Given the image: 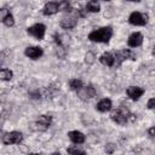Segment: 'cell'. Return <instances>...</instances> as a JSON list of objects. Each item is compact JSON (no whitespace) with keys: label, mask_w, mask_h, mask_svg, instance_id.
Wrapping results in <instances>:
<instances>
[{"label":"cell","mask_w":155,"mask_h":155,"mask_svg":"<svg viewBox=\"0 0 155 155\" xmlns=\"http://www.w3.org/2000/svg\"><path fill=\"white\" fill-rule=\"evenodd\" d=\"M151 53H153V56H155V45H154V47H153V51H151Z\"/></svg>","instance_id":"obj_27"},{"label":"cell","mask_w":155,"mask_h":155,"mask_svg":"<svg viewBox=\"0 0 155 155\" xmlns=\"http://www.w3.org/2000/svg\"><path fill=\"white\" fill-rule=\"evenodd\" d=\"M148 19H149L148 15L147 13H142L139 11L132 12L130 15V17H128V22L132 25H145L148 23Z\"/></svg>","instance_id":"obj_7"},{"label":"cell","mask_w":155,"mask_h":155,"mask_svg":"<svg viewBox=\"0 0 155 155\" xmlns=\"http://www.w3.org/2000/svg\"><path fill=\"white\" fill-rule=\"evenodd\" d=\"M24 54L27 57H29L30 59H38L44 54V51L39 46H28L24 50Z\"/></svg>","instance_id":"obj_9"},{"label":"cell","mask_w":155,"mask_h":155,"mask_svg":"<svg viewBox=\"0 0 155 155\" xmlns=\"http://www.w3.org/2000/svg\"><path fill=\"white\" fill-rule=\"evenodd\" d=\"M99 62L107 67H114L115 65V57L110 52H104L99 57Z\"/></svg>","instance_id":"obj_14"},{"label":"cell","mask_w":155,"mask_h":155,"mask_svg":"<svg viewBox=\"0 0 155 155\" xmlns=\"http://www.w3.org/2000/svg\"><path fill=\"white\" fill-rule=\"evenodd\" d=\"M79 97L82 99V101H86V99H90V98H93L96 96V90L92 85H88L86 87H84L82 90H80L78 92Z\"/></svg>","instance_id":"obj_12"},{"label":"cell","mask_w":155,"mask_h":155,"mask_svg":"<svg viewBox=\"0 0 155 155\" xmlns=\"http://www.w3.org/2000/svg\"><path fill=\"white\" fill-rule=\"evenodd\" d=\"M148 133H149L150 137H155V126L151 127V128H149V130H148Z\"/></svg>","instance_id":"obj_25"},{"label":"cell","mask_w":155,"mask_h":155,"mask_svg":"<svg viewBox=\"0 0 155 155\" xmlns=\"http://www.w3.org/2000/svg\"><path fill=\"white\" fill-rule=\"evenodd\" d=\"M58 11H61L59 8V2H54V1H48L45 4L44 8H42V13L45 16H52L54 13H57Z\"/></svg>","instance_id":"obj_10"},{"label":"cell","mask_w":155,"mask_h":155,"mask_svg":"<svg viewBox=\"0 0 155 155\" xmlns=\"http://www.w3.org/2000/svg\"><path fill=\"white\" fill-rule=\"evenodd\" d=\"M67 151H68L69 155H86V153H85L81 148H79V147H76V145L69 147V148L67 149Z\"/></svg>","instance_id":"obj_20"},{"label":"cell","mask_w":155,"mask_h":155,"mask_svg":"<svg viewBox=\"0 0 155 155\" xmlns=\"http://www.w3.org/2000/svg\"><path fill=\"white\" fill-rule=\"evenodd\" d=\"M94 61H96L94 53H93V52H87L86 56H85V62H86L87 64H92Z\"/></svg>","instance_id":"obj_22"},{"label":"cell","mask_w":155,"mask_h":155,"mask_svg":"<svg viewBox=\"0 0 155 155\" xmlns=\"http://www.w3.org/2000/svg\"><path fill=\"white\" fill-rule=\"evenodd\" d=\"M111 107H113V103H111V101L109 98H103L96 104V109L98 111H101V113H105V111L110 110Z\"/></svg>","instance_id":"obj_15"},{"label":"cell","mask_w":155,"mask_h":155,"mask_svg":"<svg viewBox=\"0 0 155 155\" xmlns=\"http://www.w3.org/2000/svg\"><path fill=\"white\" fill-rule=\"evenodd\" d=\"M68 137L75 144H82L85 142V134L80 131H70L68 133Z\"/></svg>","instance_id":"obj_16"},{"label":"cell","mask_w":155,"mask_h":155,"mask_svg":"<svg viewBox=\"0 0 155 155\" xmlns=\"http://www.w3.org/2000/svg\"><path fill=\"white\" fill-rule=\"evenodd\" d=\"M99 10H101V4L98 2V1H94V0H92V1H88L87 4H86V11L87 12H99Z\"/></svg>","instance_id":"obj_18"},{"label":"cell","mask_w":155,"mask_h":155,"mask_svg":"<svg viewBox=\"0 0 155 155\" xmlns=\"http://www.w3.org/2000/svg\"><path fill=\"white\" fill-rule=\"evenodd\" d=\"M29 155H44V154H35V153H31V154H29Z\"/></svg>","instance_id":"obj_28"},{"label":"cell","mask_w":155,"mask_h":155,"mask_svg":"<svg viewBox=\"0 0 155 155\" xmlns=\"http://www.w3.org/2000/svg\"><path fill=\"white\" fill-rule=\"evenodd\" d=\"M1 21H2V23H4L6 27H13V25H15V18H13V16H12L11 12H8L5 17H2Z\"/></svg>","instance_id":"obj_21"},{"label":"cell","mask_w":155,"mask_h":155,"mask_svg":"<svg viewBox=\"0 0 155 155\" xmlns=\"http://www.w3.org/2000/svg\"><path fill=\"white\" fill-rule=\"evenodd\" d=\"M143 44V35L139 33V31H136V33H132L127 40V45L130 47H138Z\"/></svg>","instance_id":"obj_11"},{"label":"cell","mask_w":155,"mask_h":155,"mask_svg":"<svg viewBox=\"0 0 155 155\" xmlns=\"http://www.w3.org/2000/svg\"><path fill=\"white\" fill-rule=\"evenodd\" d=\"M51 155H61V154H59V153H52Z\"/></svg>","instance_id":"obj_29"},{"label":"cell","mask_w":155,"mask_h":155,"mask_svg":"<svg viewBox=\"0 0 155 155\" xmlns=\"http://www.w3.org/2000/svg\"><path fill=\"white\" fill-rule=\"evenodd\" d=\"M78 18H79V16H78V12H76V10L75 8H73L70 12H68L62 19H61V27L63 28V29H73L76 24H78Z\"/></svg>","instance_id":"obj_3"},{"label":"cell","mask_w":155,"mask_h":155,"mask_svg":"<svg viewBox=\"0 0 155 155\" xmlns=\"http://www.w3.org/2000/svg\"><path fill=\"white\" fill-rule=\"evenodd\" d=\"M52 124V116L50 115H40L36 121L30 125V128L34 131H46Z\"/></svg>","instance_id":"obj_4"},{"label":"cell","mask_w":155,"mask_h":155,"mask_svg":"<svg viewBox=\"0 0 155 155\" xmlns=\"http://www.w3.org/2000/svg\"><path fill=\"white\" fill-rule=\"evenodd\" d=\"M30 96H31V98H39L40 93L39 92H30Z\"/></svg>","instance_id":"obj_26"},{"label":"cell","mask_w":155,"mask_h":155,"mask_svg":"<svg viewBox=\"0 0 155 155\" xmlns=\"http://www.w3.org/2000/svg\"><path fill=\"white\" fill-rule=\"evenodd\" d=\"M113 36V28L111 27H102L97 30H93L88 34V40L93 42H103L107 44Z\"/></svg>","instance_id":"obj_1"},{"label":"cell","mask_w":155,"mask_h":155,"mask_svg":"<svg viewBox=\"0 0 155 155\" xmlns=\"http://www.w3.org/2000/svg\"><path fill=\"white\" fill-rule=\"evenodd\" d=\"M1 140L6 145H10V144H19L23 140V134L21 132H18V131L6 132L1 137Z\"/></svg>","instance_id":"obj_6"},{"label":"cell","mask_w":155,"mask_h":155,"mask_svg":"<svg viewBox=\"0 0 155 155\" xmlns=\"http://www.w3.org/2000/svg\"><path fill=\"white\" fill-rule=\"evenodd\" d=\"M114 57H115V65L116 67H120L124 61H127V59L136 61V58H137V56H136L134 52H132L131 50H126V48L125 50L115 51Z\"/></svg>","instance_id":"obj_5"},{"label":"cell","mask_w":155,"mask_h":155,"mask_svg":"<svg viewBox=\"0 0 155 155\" xmlns=\"http://www.w3.org/2000/svg\"><path fill=\"white\" fill-rule=\"evenodd\" d=\"M126 93H127V96H128L131 99L138 101V99L143 96L144 90H143L142 87H138V86H130V87L126 90Z\"/></svg>","instance_id":"obj_13"},{"label":"cell","mask_w":155,"mask_h":155,"mask_svg":"<svg viewBox=\"0 0 155 155\" xmlns=\"http://www.w3.org/2000/svg\"><path fill=\"white\" fill-rule=\"evenodd\" d=\"M69 87H70L71 91L79 92L80 90L84 88V84H82V81L79 80V79H71V80L69 81Z\"/></svg>","instance_id":"obj_17"},{"label":"cell","mask_w":155,"mask_h":155,"mask_svg":"<svg viewBox=\"0 0 155 155\" xmlns=\"http://www.w3.org/2000/svg\"><path fill=\"white\" fill-rule=\"evenodd\" d=\"M115 149H116V145L113 144V143H108V144L105 145V148H104V150H105L107 154H113V153L115 151Z\"/></svg>","instance_id":"obj_23"},{"label":"cell","mask_w":155,"mask_h":155,"mask_svg":"<svg viewBox=\"0 0 155 155\" xmlns=\"http://www.w3.org/2000/svg\"><path fill=\"white\" fill-rule=\"evenodd\" d=\"M131 115H132V114H131L125 107H119L117 109H115V110L111 113L110 117H111V120H113L114 122H116L117 125H126L127 121L130 120V116H131Z\"/></svg>","instance_id":"obj_2"},{"label":"cell","mask_w":155,"mask_h":155,"mask_svg":"<svg viewBox=\"0 0 155 155\" xmlns=\"http://www.w3.org/2000/svg\"><path fill=\"white\" fill-rule=\"evenodd\" d=\"M27 33L31 36H34L36 40H42L44 36H45V33H46V27L42 24V23H36L31 27H28L27 28Z\"/></svg>","instance_id":"obj_8"},{"label":"cell","mask_w":155,"mask_h":155,"mask_svg":"<svg viewBox=\"0 0 155 155\" xmlns=\"http://www.w3.org/2000/svg\"><path fill=\"white\" fill-rule=\"evenodd\" d=\"M0 78H1V80H4V81H10V80L13 78V73H12V70H10V69L2 68L1 71H0Z\"/></svg>","instance_id":"obj_19"},{"label":"cell","mask_w":155,"mask_h":155,"mask_svg":"<svg viewBox=\"0 0 155 155\" xmlns=\"http://www.w3.org/2000/svg\"><path fill=\"white\" fill-rule=\"evenodd\" d=\"M147 108L148 109H155V98H150L147 103Z\"/></svg>","instance_id":"obj_24"}]
</instances>
